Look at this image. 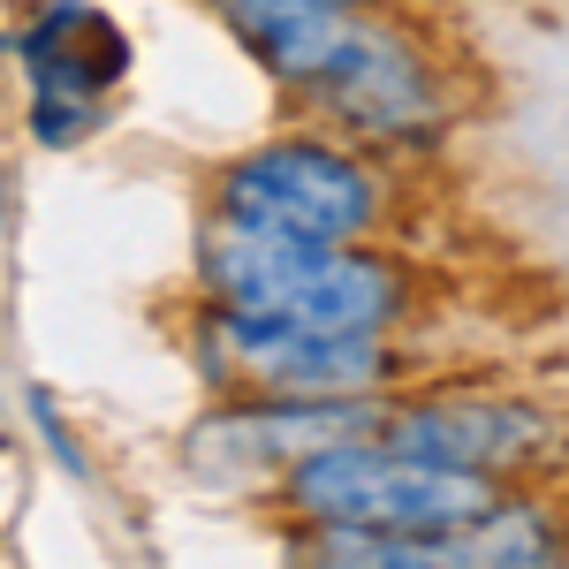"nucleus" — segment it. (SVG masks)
<instances>
[{"instance_id":"obj_1","label":"nucleus","mask_w":569,"mask_h":569,"mask_svg":"<svg viewBox=\"0 0 569 569\" xmlns=\"http://www.w3.org/2000/svg\"><path fill=\"white\" fill-rule=\"evenodd\" d=\"M206 289L220 311L251 319H297L335 335H380L402 311V273L388 259H365L350 243H305V236H259L213 220L206 236Z\"/></svg>"},{"instance_id":"obj_2","label":"nucleus","mask_w":569,"mask_h":569,"mask_svg":"<svg viewBox=\"0 0 569 569\" xmlns=\"http://www.w3.org/2000/svg\"><path fill=\"white\" fill-rule=\"evenodd\" d=\"M289 501L311 525H350V531H456L479 525L493 501L486 471H448L426 456H402L395 440H335L289 471Z\"/></svg>"},{"instance_id":"obj_3","label":"nucleus","mask_w":569,"mask_h":569,"mask_svg":"<svg viewBox=\"0 0 569 569\" xmlns=\"http://www.w3.org/2000/svg\"><path fill=\"white\" fill-rule=\"evenodd\" d=\"M380 213L372 176L335 144H266L220 176V220L305 243H357Z\"/></svg>"},{"instance_id":"obj_4","label":"nucleus","mask_w":569,"mask_h":569,"mask_svg":"<svg viewBox=\"0 0 569 569\" xmlns=\"http://www.w3.org/2000/svg\"><path fill=\"white\" fill-rule=\"evenodd\" d=\"M206 365L228 388L259 395H365L388 372V350H380V335H335V327H297V319L220 311L206 327Z\"/></svg>"},{"instance_id":"obj_5","label":"nucleus","mask_w":569,"mask_h":569,"mask_svg":"<svg viewBox=\"0 0 569 569\" xmlns=\"http://www.w3.org/2000/svg\"><path fill=\"white\" fill-rule=\"evenodd\" d=\"M388 433V418L365 395H297V402H236L190 433V463L198 471H297L305 456L335 448V440H372Z\"/></svg>"},{"instance_id":"obj_6","label":"nucleus","mask_w":569,"mask_h":569,"mask_svg":"<svg viewBox=\"0 0 569 569\" xmlns=\"http://www.w3.org/2000/svg\"><path fill=\"white\" fill-rule=\"evenodd\" d=\"M16 53L31 61V99H39L31 130H39L46 144H69L77 122H91V99L130 69L122 31H114L99 8H84V0H53V8H39L31 31L16 39Z\"/></svg>"},{"instance_id":"obj_7","label":"nucleus","mask_w":569,"mask_h":569,"mask_svg":"<svg viewBox=\"0 0 569 569\" xmlns=\"http://www.w3.org/2000/svg\"><path fill=\"white\" fill-rule=\"evenodd\" d=\"M402 456H426V463H448V471H509L525 463L531 448L547 440V418L531 402H493V395H440L426 410H402L388 418V433Z\"/></svg>"},{"instance_id":"obj_8","label":"nucleus","mask_w":569,"mask_h":569,"mask_svg":"<svg viewBox=\"0 0 569 569\" xmlns=\"http://www.w3.org/2000/svg\"><path fill=\"white\" fill-rule=\"evenodd\" d=\"M31 418H39V433L53 440V456H61L69 471H84V456H77V440L61 433V418H53V402H46V395H31Z\"/></svg>"}]
</instances>
